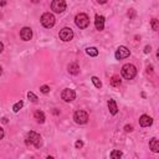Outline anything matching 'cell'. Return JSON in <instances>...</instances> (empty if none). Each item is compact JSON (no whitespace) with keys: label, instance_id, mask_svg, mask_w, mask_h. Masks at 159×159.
I'll use <instances>...</instances> for the list:
<instances>
[{"label":"cell","instance_id":"d6a6232c","mask_svg":"<svg viewBox=\"0 0 159 159\" xmlns=\"http://www.w3.org/2000/svg\"><path fill=\"white\" fill-rule=\"evenodd\" d=\"M152 68H153L152 66H148V68H147V72H148V73H149V72H152Z\"/></svg>","mask_w":159,"mask_h":159},{"label":"cell","instance_id":"d4e9b609","mask_svg":"<svg viewBox=\"0 0 159 159\" xmlns=\"http://www.w3.org/2000/svg\"><path fill=\"white\" fill-rule=\"evenodd\" d=\"M75 147H76V149H81V148L83 147V142H82V140H77V142L75 143Z\"/></svg>","mask_w":159,"mask_h":159},{"label":"cell","instance_id":"2e32d148","mask_svg":"<svg viewBox=\"0 0 159 159\" xmlns=\"http://www.w3.org/2000/svg\"><path fill=\"white\" fill-rule=\"evenodd\" d=\"M34 117H35V119H36L39 123H43V122H45V114H43L42 111H36V112L34 113Z\"/></svg>","mask_w":159,"mask_h":159},{"label":"cell","instance_id":"e0dca14e","mask_svg":"<svg viewBox=\"0 0 159 159\" xmlns=\"http://www.w3.org/2000/svg\"><path fill=\"white\" fill-rule=\"evenodd\" d=\"M120 83H122V80H120L119 76H113V77L111 78V86H112V87H119Z\"/></svg>","mask_w":159,"mask_h":159},{"label":"cell","instance_id":"484cf974","mask_svg":"<svg viewBox=\"0 0 159 159\" xmlns=\"http://www.w3.org/2000/svg\"><path fill=\"white\" fill-rule=\"evenodd\" d=\"M124 130H125V132H132V130H133V125H128V124H127V125L124 127Z\"/></svg>","mask_w":159,"mask_h":159},{"label":"cell","instance_id":"3957f363","mask_svg":"<svg viewBox=\"0 0 159 159\" xmlns=\"http://www.w3.org/2000/svg\"><path fill=\"white\" fill-rule=\"evenodd\" d=\"M40 20H41L42 26H45V27H47V29L52 27V26L55 25V22H56V19H55V16H53L51 12H45V14H42V16H41Z\"/></svg>","mask_w":159,"mask_h":159},{"label":"cell","instance_id":"ffe728a7","mask_svg":"<svg viewBox=\"0 0 159 159\" xmlns=\"http://www.w3.org/2000/svg\"><path fill=\"white\" fill-rule=\"evenodd\" d=\"M91 80H92V82H93V84H94V86H96L97 88H101V87H102V82L99 81V78H98V77H96V76H93V77H92Z\"/></svg>","mask_w":159,"mask_h":159},{"label":"cell","instance_id":"7402d4cb","mask_svg":"<svg viewBox=\"0 0 159 159\" xmlns=\"http://www.w3.org/2000/svg\"><path fill=\"white\" fill-rule=\"evenodd\" d=\"M152 27H153V30L154 31H158V29H159V24H158V19H152Z\"/></svg>","mask_w":159,"mask_h":159},{"label":"cell","instance_id":"4dcf8cb0","mask_svg":"<svg viewBox=\"0 0 159 159\" xmlns=\"http://www.w3.org/2000/svg\"><path fill=\"white\" fill-rule=\"evenodd\" d=\"M97 2H98V4H106L107 0H97Z\"/></svg>","mask_w":159,"mask_h":159},{"label":"cell","instance_id":"ba28073f","mask_svg":"<svg viewBox=\"0 0 159 159\" xmlns=\"http://www.w3.org/2000/svg\"><path fill=\"white\" fill-rule=\"evenodd\" d=\"M61 98L65 101V102H72L75 98H76V92L71 88H65L61 93Z\"/></svg>","mask_w":159,"mask_h":159},{"label":"cell","instance_id":"8992f818","mask_svg":"<svg viewBox=\"0 0 159 159\" xmlns=\"http://www.w3.org/2000/svg\"><path fill=\"white\" fill-rule=\"evenodd\" d=\"M73 119H75V122L77 124H84L88 120V114L84 111H77L73 114Z\"/></svg>","mask_w":159,"mask_h":159},{"label":"cell","instance_id":"5b68a950","mask_svg":"<svg viewBox=\"0 0 159 159\" xmlns=\"http://www.w3.org/2000/svg\"><path fill=\"white\" fill-rule=\"evenodd\" d=\"M51 9L57 12V14H61L66 10V1L65 0H53L52 4H51Z\"/></svg>","mask_w":159,"mask_h":159},{"label":"cell","instance_id":"cb8c5ba5","mask_svg":"<svg viewBox=\"0 0 159 159\" xmlns=\"http://www.w3.org/2000/svg\"><path fill=\"white\" fill-rule=\"evenodd\" d=\"M40 91H41L42 93H47V92H50V87L46 86V84H43V86L40 87Z\"/></svg>","mask_w":159,"mask_h":159},{"label":"cell","instance_id":"6da1fadb","mask_svg":"<svg viewBox=\"0 0 159 159\" xmlns=\"http://www.w3.org/2000/svg\"><path fill=\"white\" fill-rule=\"evenodd\" d=\"M25 143L27 145H34L35 148H40L42 140H41V135L37 134L36 132H29L26 134V138H25Z\"/></svg>","mask_w":159,"mask_h":159},{"label":"cell","instance_id":"277c9868","mask_svg":"<svg viewBox=\"0 0 159 159\" xmlns=\"http://www.w3.org/2000/svg\"><path fill=\"white\" fill-rule=\"evenodd\" d=\"M75 22H76L77 27H80V29H86V27L89 25V19H88V16H87L86 14H78V15H76V17H75Z\"/></svg>","mask_w":159,"mask_h":159},{"label":"cell","instance_id":"e575fe53","mask_svg":"<svg viewBox=\"0 0 159 159\" xmlns=\"http://www.w3.org/2000/svg\"><path fill=\"white\" fill-rule=\"evenodd\" d=\"M1 73H2V68H1V66H0V76H1Z\"/></svg>","mask_w":159,"mask_h":159},{"label":"cell","instance_id":"603a6c76","mask_svg":"<svg viewBox=\"0 0 159 159\" xmlns=\"http://www.w3.org/2000/svg\"><path fill=\"white\" fill-rule=\"evenodd\" d=\"M27 98H29L31 102H36V101H37V97H36L32 92H29V93H27Z\"/></svg>","mask_w":159,"mask_h":159},{"label":"cell","instance_id":"5bb4252c","mask_svg":"<svg viewBox=\"0 0 159 159\" xmlns=\"http://www.w3.org/2000/svg\"><path fill=\"white\" fill-rule=\"evenodd\" d=\"M108 109H109L111 114H113V116L117 114L118 108H117V103H116L114 99H109V101H108Z\"/></svg>","mask_w":159,"mask_h":159},{"label":"cell","instance_id":"f546056e","mask_svg":"<svg viewBox=\"0 0 159 159\" xmlns=\"http://www.w3.org/2000/svg\"><path fill=\"white\" fill-rule=\"evenodd\" d=\"M6 5V0H1L0 1V6H5Z\"/></svg>","mask_w":159,"mask_h":159},{"label":"cell","instance_id":"7a4b0ae2","mask_svg":"<svg viewBox=\"0 0 159 159\" xmlns=\"http://www.w3.org/2000/svg\"><path fill=\"white\" fill-rule=\"evenodd\" d=\"M137 75V68L132 63H125L123 67H122V76L125 78V80H133Z\"/></svg>","mask_w":159,"mask_h":159},{"label":"cell","instance_id":"83f0119b","mask_svg":"<svg viewBox=\"0 0 159 159\" xmlns=\"http://www.w3.org/2000/svg\"><path fill=\"white\" fill-rule=\"evenodd\" d=\"M150 51H152V47L150 46H145L144 47V53H149Z\"/></svg>","mask_w":159,"mask_h":159},{"label":"cell","instance_id":"1f68e13d","mask_svg":"<svg viewBox=\"0 0 159 159\" xmlns=\"http://www.w3.org/2000/svg\"><path fill=\"white\" fill-rule=\"evenodd\" d=\"M2 50H4V45H2V42H0V53L2 52Z\"/></svg>","mask_w":159,"mask_h":159},{"label":"cell","instance_id":"30bf717a","mask_svg":"<svg viewBox=\"0 0 159 159\" xmlns=\"http://www.w3.org/2000/svg\"><path fill=\"white\" fill-rule=\"evenodd\" d=\"M20 37H21L24 41L31 40V37H32V30H31L30 27H22L21 31H20Z\"/></svg>","mask_w":159,"mask_h":159},{"label":"cell","instance_id":"d590c367","mask_svg":"<svg viewBox=\"0 0 159 159\" xmlns=\"http://www.w3.org/2000/svg\"><path fill=\"white\" fill-rule=\"evenodd\" d=\"M32 2H39V0H32Z\"/></svg>","mask_w":159,"mask_h":159},{"label":"cell","instance_id":"9a60e30c","mask_svg":"<svg viewBox=\"0 0 159 159\" xmlns=\"http://www.w3.org/2000/svg\"><path fill=\"white\" fill-rule=\"evenodd\" d=\"M67 68H68V72H70L71 75H77V73H80V66H78L77 63H70Z\"/></svg>","mask_w":159,"mask_h":159},{"label":"cell","instance_id":"4316f807","mask_svg":"<svg viewBox=\"0 0 159 159\" xmlns=\"http://www.w3.org/2000/svg\"><path fill=\"white\" fill-rule=\"evenodd\" d=\"M134 15H135V11H134L133 9H130V11L128 12V16H129V17H134Z\"/></svg>","mask_w":159,"mask_h":159},{"label":"cell","instance_id":"9c48e42d","mask_svg":"<svg viewBox=\"0 0 159 159\" xmlns=\"http://www.w3.org/2000/svg\"><path fill=\"white\" fill-rule=\"evenodd\" d=\"M130 55V51L125 47V46H119L116 51V58L117 60H122V58H125Z\"/></svg>","mask_w":159,"mask_h":159},{"label":"cell","instance_id":"ac0fdd59","mask_svg":"<svg viewBox=\"0 0 159 159\" xmlns=\"http://www.w3.org/2000/svg\"><path fill=\"white\" fill-rule=\"evenodd\" d=\"M86 53L88 56H92V57H96L98 55V50L96 47H87L86 48Z\"/></svg>","mask_w":159,"mask_h":159},{"label":"cell","instance_id":"d6986e66","mask_svg":"<svg viewBox=\"0 0 159 159\" xmlns=\"http://www.w3.org/2000/svg\"><path fill=\"white\" fill-rule=\"evenodd\" d=\"M22 106H24V102H22V101H19L17 103H15V104H14V107H12V111L16 113V112H19V111L22 108Z\"/></svg>","mask_w":159,"mask_h":159},{"label":"cell","instance_id":"44dd1931","mask_svg":"<svg viewBox=\"0 0 159 159\" xmlns=\"http://www.w3.org/2000/svg\"><path fill=\"white\" fill-rule=\"evenodd\" d=\"M122 155H123V153H122V152H119V150H112V153H111V158H112V159L120 158Z\"/></svg>","mask_w":159,"mask_h":159},{"label":"cell","instance_id":"8fae6325","mask_svg":"<svg viewBox=\"0 0 159 159\" xmlns=\"http://www.w3.org/2000/svg\"><path fill=\"white\" fill-rule=\"evenodd\" d=\"M94 25H96V29L98 31H102L104 29V17L102 15H96V19H94Z\"/></svg>","mask_w":159,"mask_h":159},{"label":"cell","instance_id":"7c38bea8","mask_svg":"<svg viewBox=\"0 0 159 159\" xmlns=\"http://www.w3.org/2000/svg\"><path fill=\"white\" fill-rule=\"evenodd\" d=\"M152 123H153L152 117H149V116H147V114H143V116L139 118V124H140L142 127H149V125H152Z\"/></svg>","mask_w":159,"mask_h":159},{"label":"cell","instance_id":"4fadbf2b","mask_svg":"<svg viewBox=\"0 0 159 159\" xmlns=\"http://www.w3.org/2000/svg\"><path fill=\"white\" fill-rule=\"evenodd\" d=\"M149 148L152 149V152L158 153L159 152V140L157 138H152L149 140Z\"/></svg>","mask_w":159,"mask_h":159},{"label":"cell","instance_id":"f1b7e54d","mask_svg":"<svg viewBox=\"0 0 159 159\" xmlns=\"http://www.w3.org/2000/svg\"><path fill=\"white\" fill-rule=\"evenodd\" d=\"M4 138V129L0 127V139H2Z\"/></svg>","mask_w":159,"mask_h":159},{"label":"cell","instance_id":"52a82bcc","mask_svg":"<svg viewBox=\"0 0 159 159\" xmlns=\"http://www.w3.org/2000/svg\"><path fill=\"white\" fill-rule=\"evenodd\" d=\"M58 36H60V39H61L62 41L67 42V41H71V40H72V37H73V31H72V29H70V27H63V29L60 31Z\"/></svg>","mask_w":159,"mask_h":159},{"label":"cell","instance_id":"836d02e7","mask_svg":"<svg viewBox=\"0 0 159 159\" xmlns=\"http://www.w3.org/2000/svg\"><path fill=\"white\" fill-rule=\"evenodd\" d=\"M2 123H7V119L6 118H2Z\"/></svg>","mask_w":159,"mask_h":159}]
</instances>
